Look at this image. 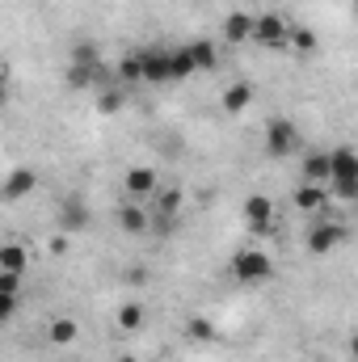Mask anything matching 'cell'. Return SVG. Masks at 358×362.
<instances>
[{
    "label": "cell",
    "instance_id": "1",
    "mask_svg": "<svg viewBox=\"0 0 358 362\" xmlns=\"http://www.w3.org/2000/svg\"><path fill=\"white\" fill-rule=\"evenodd\" d=\"M329 189L342 202H354L358 198V156H354L350 144H337L329 152Z\"/></svg>",
    "mask_w": 358,
    "mask_h": 362
},
{
    "label": "cell",
    "instance_id": "2",
    "mask_svg": "<svg viewBox=\"0 0 358 362\" xmlns=\"http://www.w3.org/2000/svg\"><path fill=\"white\" fill-rule=\"evenodd\" d=\"M228 274H232L241 286H262V282L274 278V262H270L266 249L249 245V249H236V257L228 262Z\"/></svg>",
    "mask_w": 358,
    "mask_h": 362
},
{
    "label": "cell",
    "instance_id": "3",
    "mask_svg": "<svg viewBox=\"0 0 358 362\" xmlns=\"http://www.w3.org/2000/svg\"><path fill=\"white\" fill-rule=\"evenodd\" d=\"M287 34H291V21L278 17V13H258L253 17V30H249V42L266 47V51H287Z\"/></svg>",
    "mask_w": 358,
    "mask_h": 362
},
{
    "label": "cell",
    "instance_id": "4",
    "mask_svg": "<svg viewBox=\"0 0 358 362\" xmlns=\"http://www.w3.org/2000/svg\"><path fill=\"white\" fill-rule=\"evenodd\" d=\"M299 148V131H295V122L291 118H270L266 127V152L274 160H282V156H291Z\"/></svg>",
    "mask_w": 358,
    "mask_h": 362
},
{
    "label": "cell",
    "instance_id": "5",
    "mask_svg": "<svg viewBox=\"0 0 358 362\" xmlns=\"http://www.w3.org/2000/svg\"><path fill=\"white\" fill-rule=\"evenodd\" d=\"M139 81L144 85H169V47H144L139 51Z\"/></svg>",
    "mask_w": 358,
    "mask_h": 362
},
{
    "label": "cell",
    "instance_id": "6",
    "mask_svg": "<svg viewBox=\"0 0 358 362\" xmlns=\"http://www.w3.org/2000/svg\"><path fill=\"white\" fill-rule=\"evenodd\" d=\"M350 232H346V223H337L333 215L325 219V223H316L312 232H308V253H316V257H325V253H333L342 240H346Z\"/></svg>",
    "mask_w": 358,
    "mask_h": 362
},
{
    "label": "cell",
    "instance_id": "7",
    "mask_svg": "<svg viewBox=\"0 0 358 362\" xmlns=\"http://www.w3.org/2000/svg\"><path fill=\"white\" fill-rule=\"evenodd\" d=\"M122 185H127V194H135V198H152V194L161 189V177H156L152 165H135V169L122 173Z\"/></svg>",
    "mask_w": 358,
    "mask_h": 362
},
{
    "label": "cell",
    "instance_id": "8",
    "mask_svg": "<svg viewBox=\"0 0 358 362\" xmlns=\"http://www.w3.org/2000/svg\"><path fill=\"white\" fill-rule=\"evenodd\" d=\"M295 206L299 211H308V215H325L329 219V185H299L295 189Z\"/></svg>",
    "mask_w": 358,
    "mask_h": 362
},
{
    "label": "cell",
    "instance_id": "9",
    "mask_svg": "<svg viewBox=\"0 0 358 362\" xmlns=\"http://www.w3.org/2000/svg\"><path fill=\"white\" fill-rule=\"evenodd\" d=\"M34 185H38V173H34V169H13L8 177L0 181V198H4V202H17V198L34 194Z\"/></svg>",
    "mask_w": 358,
    "mask_h": 362
},
{
    "label": "cell",
    "instance_id": "10",
    "mask_svg": "<svg viewBox=\"0 0 358 362\" xmlns=\"http://www.w3.org/2000/svg\"><path fill=\"white\" fill-rule=\"evenodd\" d=\"M245 219H249L253 232H266L270 223H274V202H270L266 194H249L245 198Z\"/></svg>",
    "mask_w": 358,
    "mask_h": 362
},
{
    "label": "cell",
    "instance_id": "11",
    "mask_svg": "<svg viewBox=\"0 0 358 362\" xmlns=\"http://www.w3.org/2000/svg\"><path fill=\"white\" fill-rule=\"evenodd\" d=\"M253 97H258V93H253V85L236 81V85H228V89H224V101H219V105H224V114L241 118V114H245V110L253 105Z\"/></svg>",
    "mask_w": 358,
    "mask_h": 362
},
{
    "label": "cell",
    "instance_id": "12",
    "mask_svg": "<svg viewBox=\"0 0 358 362\" xmlns=\"http://www.w3.org/2000/svg\"><path fill=\"white\" fill-rule=\"evenodd\" d=\"M185 51H190V59H194V72H215V68H219V47H215L211 38H194Z\"/></svg>",
    "mask_w": 358,
    "mask_h": 362
},
{
    "label": "cell",
    "instance_id": "13",
    "mask_svg": "<svg viewBox=\"0 0 358 362\" xmlns=\"http://www.w3.org/2000/svg\"><path fill=\"white\" fill-rule=\"evenodd\" d=\"M249 30H253V13H228L224 17V42L228 47L249 42Z\"/></svg>",
    "mask_w": 358,
    "mask_h": 362
},
{
    "label": "cell",
    "instance_id": "14",
    "mask_svg": "<svg viewBox=\"0 0 358 362\" xmlns=\"http://www.w3.org/2000/svg\"><path fill=\"white\" fill-rule=\"evenodd\" d=\"M148 223H152V219H148V211H144V206H135V202H127V206L118 211V228H122V232H131V236L148 232Z\"/></svg>",
    "mask_w": 358,
    "mask_h": 362
},
{
    "label": "cell",
    "instance_id": "15",
    "mask_svg": "<svg viewBox=\"0 0 358 362\" xmlns=\"http://www.w3.org/2000/svg\"><path fill=\"white\" fill-rule=\"evenodd\" d=\"M190 76H194V59H190V51H185V47H169V85L190 81Z\"/></svg>",
    "mask_w": 358,
    "mask_h": 362
},
{
    "label": "cell",
    "instance_id": "16",
    "mask_svg": "<svg viewBox=\"0 0 358 362\" xmlns=\"http://www.w3.org/2000/svg\"><path fill=\"white\" fill-rule=\"evenodd\" d=\"M304 181L308 185H329V152H312L304 160Z\"/></svg>",
    "mask_w": 358,
    "mask_h": 362
},
{
    "label": "cell",
    "instance_id": "17",
    "mask_svg": "<svg viewBox=\"0 0 358 362\" xmlns=\"http://www.w3.org/2000/svg\"><path fill=\"white\" fill-rule=\"evenodd\" d=\"M76 333H81V329H76V320H72V316H55V320H51V329H47L51 346H72V341H76Z\"/></svg>",
    "mask_w": 358,
    "mask_h": 362
},
{
    "label": "cell",
    "instance_id": "18",
    "mask_svg": "<svg viewBox=\"0 0 358 362\" xmlns=\"http://www.w3.org/2000/svg\"><path fill=\"white\" fill-rule=\"evenodd\" d=\"M85 223H89V211H85V202L72 194V198L64 202V232H81Z\"/></svg>",
    "mask_w": 358,
    "mask_h": 362
},
{
    "label": "cell",
    "instance_id": "19",
    "mask_svg": "<svg viewBox=\"0 0 358 362\" xmlns=\"http://www.w3.org/2000/svg\"><path fill=\"white\" fill-rule=\"evenodd\" d=\"M25 266H30V253L21 245H0V270L25 274Z\"/></svg>",
    "mask_w": 358,
    "mask_h": 362
},
{
    "label": "cell",
    "instance_id": "20",
    "mask_svg": "<svg viewBox=\"0 0 358 362\" xmlns=\"http://www.w3.org/2000/svg\"><path fill=\"white\" fill-rule=\"evenodd\" d=\"M287 51L312 55V51H316V34H312V30H304V25H291V34H287Z\"/></svg>",
    "mask_w": 358,
    "mask_h": 362
},
{
    "label": "cell",
    "instance_id": "21",
    "mask_svg": "<svg viewBox=\"0 0 358 362\" xmlns=\"http://www.w3.org/2000/svg\"><path fill=\"white\" fill-rule=\"evenodd\" d=\"M185 337H190V341H215L219 329H215L207 316H190V320H185Z\"/></svg>",
    "mask_w": 358,
    "mask_h": 362
},
{
    "label": "cell",
    "instance_id": "22",
    "mask_svg": "<svg viewBox=\"0 0 358 362\" xmlns=\"http://www.w3.org/2000/svg\"><path fill=\"white\" fill-rule=\"evenodd\" d=\"M152 198H156V211H152V215H161V219H173V215L181 211V194L178 189H165V194L156 189Z\"/></svg>",
    "mask_w": 358,
    "mask_h": 362
},
{
    "label": "cell",
    "instance_id": "23",
    "mask_svg": "<svg viewBox=\"0 0 358 362\" xmlns=\"http://www.w3.org/2000/svg\"><path fill=\"white\" fill-rule=\"evenodd\" d=\"M93 81H97V68H89V64H72L68 68V89H89Z\"/></svg>",
    "mask_w": 358,
    "mask_h": 362
},
{
    "label": "cell",
    "instance_id": "24",
    "mask_svg": "<svg viewBox=\"0 0 358 362\" xmlns=\"http://www.w3.org/2000/svg\"><path fill=\"white\" fill-rule=\"evenodd\" d=\"M127 105V93L122 89H105V93H97V114H118Z\"/></svg>",
    "mask_w": 358,
    "mask_h": 362
},
{
    "label": "cell",
    "instance_id": "25",
    "mask_svg": "<svg viewBox=\"0 0 358 362\" xmlns=\"http://www.w3.org/2000/svg\"><path fill=\"white\" fill-rule=\"evenodd\" d=\"M139 325H144V308H139V303H122V308H118V329L131 333V329H139Z\"/></svg>",
    "mask_w": 358,
    "mask_h": 362
},
{
    "label": "cell",
    "instance_id": "26",
    "mask_svg": "<svg viewBox=\"0 0 358 362\" xmlns=\"http://www.w3.org/2000/svg\"><path fill=\"white\" fill-rule=\"evenodd\" d=\"M118 81H127V85H135V81H139V55H131V59H122V64H118Z\"/></svg>",
    "mask_w": 358,
    "mask_h": 362
},
{
    "label": "cell",
    "instance_id": "27",
    "mask_svg": "<svg viewBox=\"0 0 358 362\" xmlns=\"http://www.w3.org/2000/svg\"><path fill=\"white\" fill-rule=\"evenodd\" d=\"M0 291H4V295H17V299H21V274L0 270Z\"/></svg>",
    "mask_w": 358,
    "mask_h": 362
},
{
    "label": "cell",
    "instance_id": "28",
    "mask_svg": "<svg viewBox=\"0 0 358 362\" xmlns=\"http://www.w3.org/2000/svg\"><path fill=\"white\" fill-rule=\"evenodd\" d=\"M72 64H89V68H97V47H93V42H81V47L72 51Z\"/></svg>",
    "mask_w": 358,
    "mask_h": 362
},
{
    "label": "cell",
    "instance_id": "29",
    "mask_svg": "<svg viewBox=\"0 0 358 362\" xmlns=\"http://www.w3.org/2000/svg\"><path fill=\"white\" fill-rule=\"evenodd\" d=\"M13 316H17V295H4V291H0V325L13 320Z\"/></svg>",
    "mask_w": 358,
    "mask_h": 362
},
{
    "label": "cell",
    "instance_id": "30",
    "mask_svg": "<svg viewBox=\"0 0 358 362\" xmlns=\"http://www.w3.org/2000/svg\"><path fill=\"white\" fill-rule=\"evenodd\" d=\"M4 101H8V64L0 59V110H4Z\"/></svg>",
    "mask_w": 358,
    "mask_h": 362
},
{
    "label": "cell",
    "instance_id": "31",
    "mask_svg": "<svg viewBox=\"0 0 358 362\" xmlns=\"http://www.w3.org/2000/svg\"><path fill=\"white\" fill-rule=\"evenodd\" d=\"M51 253H55V257H64V253H68V232L51 236Z\"/></svg>",
    "mask_w": 358,
    "mask_h": 362
},
{
    "label": "cell",
    "instance_id": "32",
    "mask_svg": "<svg viewBox=\"0 0 358 362\" xmlns=\"http://www.w3.org/2000/svg\"><path fill=\"white\" fill-rule=\"evenodd\" d=\"M118 362H135V358H131V354H122V358H118Z\"/></svg>",
    "mask_w": 358,
    "mask_h": 362
}]
</instances>
